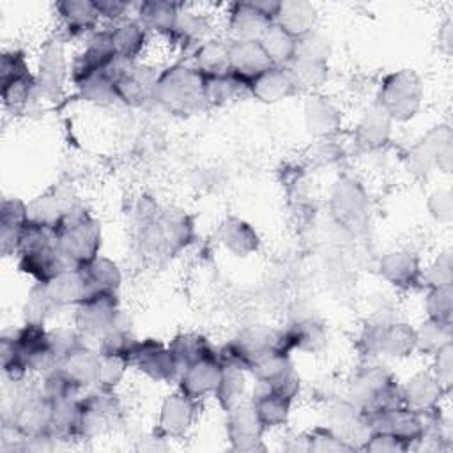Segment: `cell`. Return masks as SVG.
I'll use <instances>...</instances> for the list:
<instances>
[{
	"instance_id": "cell-43",
	"label": "cell",
	"mask_w": 453,
	"mask_h": 453,
	"mask_svg": "<svg viewBox=\"0 0 453 453\" xmlns=\"http://www.w3.org/2000/svg\"><path fill=\"white\" fill-rule=\"evenodd\" d=\"M80 389H81V388L76 386L58 366L42 375L41 391H42V395H44L46 398H50L51 402H60V400H67V398H76V395H78Z\"/></svg>"
},
{
	"instance_id": "cell-3",
	"label": "cell",
	"mask_w": 453,
	"mask_h": 453,
	"mask_svg": "<svg viewBox=\"0 0 453 453\" xmlns=\"http://www.w3.org/2000/svg\"><path fill=\"white\" fill-rule=\"evenodd\" d=\"M423 99V85L416 73L402 69L384 78L379 88V106L391 120L405 122L416 115Z\"/></svg>"
},
{
	"instance_id": "cell-39",
	"label": "cell",
	"mask_w": 453,
	"mask_h": 453,
	"mask_svg": "<svg viewBox=\"0 0 453 453\" xmlns=\"http://www.w3.org/2000/svg\"><path fill=\"white\" fill-rule=\"evenodd\" d=\"M246 391V379L244 370L234 365H223V372L214 391V398L221 405L223 411H230L237 403L242 402Z\"/></svg>"
},
{
	"instance_id": "cell-15",
	"label": "cell",
	"mask_w": 453,
	"mask_h": 453,
	"mask_svg": "<svg viewBox=\"0 0 453 453\" xmlns=\"http://www.w3.org/2000/svg\"><path fill=\"white\" fill-rule=\"evenodd\" d=\"M444 393V388L432 372H418L402 386L405 407L419 414L435 411Z\"/></svg>"
},
{
	"instance_id": "cell-13",
	"label": "cell",
	"mask_w": 453,
	"mask_h": 453,
	"mask_svg": "<svg viewBox=\"0 0 453 453\" xmlns=\"http://www.w3.org/2000/svg\"><path fill=\"white\" fill-rule=\"evenodd\" d=\"M299 85L287 65H271L250 81V94L262 103H276L294 96Z\"/></svg>"
},
{
	"instance_id": "cell-5",
	"label": "cell",
	"mask_w": 453,
	"mask_h": 453,
	"mask_svg": "<svg viewBox=\"0 0 453 453\" xmlns=\"http://www.w3.org/2000/svg\"><path fill=\"white\" fill-rule=\"evenodd\" d=\"M74 326L81 334L103 336L117 320L120 310L117 294L94 292L88 294L78 306H74Z\"/></svg>"
},
{
	"instance_id": "cell-21",
	"label": "cell",
	"mask_w": 453,
	"mask_h": 453,
	"mask_svg": "<svg viewBox=\"0 0 453 453\" xmlns=\"http://www.w3.org/2000/svg\"><path fill=\"white\" fill-rule=\"evenodd\" d=\"M326 345V331L313 320H301L281 333H276V349L290 354L292 350L317 352Z\"/></svg>"
},
{
	"instance_id": "cell-1",
	"label": "cell",
	"mask_w": 453,
	"mask_h": 453,
	"mask_svg": "<svg viewBox=\"0 0 453 453\" xmlns=\"http://www.w3.org/2000/svg\"><path fill=\"white\" fill-rule=\"evenodd\" d=\"M55 242L71 267H80L99 255V223L81 207H67L53 226Z\"/></svg>"
},
{
	"instance_id": "cell-49",
	"label": "cell",
	"mask_w": 453,
	"mask_h": 453,
	"mask_svg": "<svg viewBox=\"0 0 453 453\" xmlns=\"http://www.w3.org/2000/svg\"><path fill=\"white\" fill-rule=\"evenodd\" d=\"M425 308L428 319L442 320L451 324V311H453V294L451 287L442 288H430L425 299Z\"/></svg>"
},
{
	"instance_id": "cell-48",
	"label": "cell",
	"mask_w": 453,
	"mask_h": 453,
	"mask_svg": "<svg viewBox=\"0 0 453 453\" xmlns=\"http://www.w3.org/2000/svg\"><path fill=\"white\" fill-rule=\"evenodd\" d=\"M207 28L209 25L203 16H198L195 12H179V19L175 23L172 35H175L180 41L198 44L205 37Z\"/></svg>"
},
{
	"instance_id": "cell-54",
	"label": "cell",
	"mask_w": 453,
	"mask_h": 453,
	"mask_svg": "<svg viewBox=\"0 0 453 453\" xmlns=\"http://www.w3.org/2000/svg\"><path fill=\"white\" fill-rule=\"evenodd\" d=\"M428 207H430L432 214L439 221H448L451 218V196H449V191H435L430 196Z\"/></svg>"
},
{
	"instance_id": "cell-29",
	"label": "cell",
	"mask_w": 453,
	"mask_h": 453,
	"mask_svg": "<svg viewBox=\"0 0 453 453\" xmlns=\"http://www.w3.org/2000/svg\"><path fill=\"white\" fill-rule=\"evenodd\" d=\"M391 119L377 104L370 108L356 129V143L365 150H375L388 143L391 134Z\"/></svg>"
},
{
	"instance_id": "cell-7",
	"label": "cell",
	"mask_w": 453,
	"mask_h": 453,
	"mask_svg": "<svg viewBox=\"0 0 453 453\" xmlns=\"http://www.w3.org/2000/svg\"><path fill=\"white\" fill-rule=\"evenodd\" d=\"M363 342L373 356L405 357L416 349V329L403 322H380L368 327Z\"/></svg>"
},
{
	"instance_id": "cell-38",
	"label": "cell",
	"mask_w": 453,
	"mask_h": 453,
	"mask_svg": "<svg viewBox=\"0 0 453 453\" xmlns=\"http://www.w3.org/2000/svg\"><path fill=\"white\" fill-rule=\"evenodd\" d=\"M306 126L313 134H331L340 126V111L326 97H310L304 108Z\"/></svg>"
},
{
	"instance_id": "cell-19",
	"label": "cell",
	"mask_w": 453,
	"mask_h": 453,
	"mask_svg": "<svg viewBox=\"0 0 453 453\" xmlns=\"http://www.w3.org/2000/svg\"><path fill=\"white\" fill-rule=\"evenodd\" d=\"M271 23L253 2L232 4L228 16L230 41H258Z\"/></svg>"
},
{
	"instance_id": "cell-23",
	"label": "cell",
	"mask_w": 453,
	"mask_h": 453,
	"mask_svg": "<svg viewBox=\"0 0 453 453\" xmlns=\"http://www.w3.org/2000/svg\"><path fill=\"white\" fill-rule=\"evenodd\" d=\"M317 21V11L310 2L304 0H285L280 2V11L274 23L288 32L294 39L306 37L313 32Z\"/></svg>"
},
{
	"instance_id": "cell-8",
	"label": "cell",
	"mask_w": 453,
	"mask_h": 453,
	"mask_svg": "<svg viewBox=\"0 0 453 453\" xmlns=\"http://www.w3.org/2000/svg\"><path fill=\"white\" fill-rule=\"evenodd\" d=\"M265 428L251 402H241L226 411V435L235 451H262Z\"/></svg>"
},
{
	"instance_id": "cell-28",
	"label": "cell",
	"mask_w": 453,
	"mask_h": 453,
	"mask_svg": "<svg viewBox=\"0 0 453 453\" xmlns=\"http://www.w3.org/2000/svg\"><path fill=\"white\" fill-rule=\"evenodd\" d=\"M42 285L58 310L65 306H78L87 297L85 281L76 267L62 271L58 276Z\"/></svg>"
},
{
	"instance_id": "cell-37",
	"label": "cell",
	"mask_w": 453,
	"mask_h": 453,
	"mask_svg": "<svg viewBox=\"0 0 453 453\" xmlns=\"http://www.w3.org/2000/svg\"><path fill=\"white\" fill-rule=\"evenodd\" d=\"M258 42L264 48L273 65H288L296 55L297 39H294L288 32H285L276 23H271L267 27V30L262 34Z\"/></svg>"
},
{
	"instance_id": "cell-17",
	"label": "cell",
	"mask_w": 453,
	"mask_h": 453,
	"mask_svg": "<svg viewBox=\"0 0 453 453\" xmlns=\"http://www.w3.org/2000/svg\"><path fill=\"white\" fill-rule=\"evenodd\" d=\"M449 142L448 127L432 129L409 150V168L412 172L428 173L434 166L441 165V157H449Z\"/></svg>"
},
{
	"instance_id": "cell-42",
	"label": "cell",
	"mask_w": 453,
	"mask_h": 453,
	"mask_svg": "<svg viewBox=\"0 0 453 453\" xmlns=\"http://www.w3.org/2000/svg\"><path fill=\"white\" fill-rule=\"evenodd\" d=\"M451 342V324L428 319L416 329V349L426 354H434L444 343Z\"/></svg>"
},
{
	"instance_id": "cell-55",
	"label": "cell",
	"mask_w": 453,
	"mask_h": 453,
	"mask_svg": "<svg viewBox=\"0 0 453 453\" xmlns=\"http://www.w3.org/2000/svg\"><path fill=\"white\" fill-rule=\"evenodd\" d=\"M96 7H97V12L101 18H106V19H111L117 23L124 21V12L129 9V5L126 2H119V0H99L96 2Z\"/></svg>"
},
{
	"instance_id": "cell-41",
	"label": "cell",
	"mask_w": 453,
	"mask_h": 453,
	"mask_svg": "<svg viewBox=\"0 0 453 453\" xmlns=\"http://www.w3.org/2000/svg\"><path fill=\"white\" fill-rule=\"evenodd\" d=\"M120 62V60H119ZM117 62V64H119ZM115 64V65H117ZM115 65L110 69V71H101V73H96L92 76H88L87 80L80 81L76 85V88L80 90L81 97L87 99V101H94V103H110V101H115L117 96H115V83H113V69Z\"/></svg>"
},
{
	"instance_id": "cell-14",
	"label": "cell",
	"mask_w": 453,
	"mask_h": 453,
	"mask_svg": "<svg viewBox=\"0 0 453 453\" xmlns=\"http://www.w3.org/2000/svg\"><path fill=\"white\" fill-rule=\"evenodd\" d=\"M226 53L230 71L248 83L273 65L258 41H228Z\"/></svg>"
},
{
	"instance_id": "cell-33",
	"label": "cell",
	"mask_w": 453,
	"mask_h": 453,
	"mask_svg": "<svg viewBox=\"0 0 453 453\" xmlns=\"http://www.w3.org/2000/svg\"><path fill=\"white\" fill-rule=\"evenodd\" d=\"M179 19V7L170 2L149 0L138 5V23L145 30H154L157 34H172Z\"/></svg>"
},
{
	"instance_id": "cell-44",
	"label": "cell",
	"mask_w": 453,
	"mask_h": 453,
	"mask_svg": "<svg viewBox=\"0 0 453 453\" xmlns=\"http://www.w3.org/2000/svg\"><path fill=\"white\" fill-rule=\"evenodd\" d=\"M127 366H129L127 357L99 352V370H97L96 386L103 389H113L122 380Z\"/></svg>"
},
{
	"instance_id": "cell-12",
	"label": "cell",
	"mask_w": 453,
	"mask_h": 453,
	"mask_svg": "<svg viewBox=\"0 0 453 453\" xmlns=\"http://www.w3.org/2000/svg\"><path fill=\"white\" fill-rule=\"evenodd\" d=\"M223 372L221 361L216 357H207L202 361H196L179 373V391L188 395L193 400H202L209 395H214L219 377Z\"/></svg>"
},
{
	"instance_id": "cell-32",
	"label": "cell",
	"mask_w": 453,
	"mask_h": 453,
	"mask_svg": "<svg viewBox=\"0 0 453 453\" xmlns=\"http://www.w3.org/2000/svg\"><path fill=\"white\" fill-rule=\"evenodd\" d=\"M80 419H81L80 398H67V400L53 402L50 434L57 441L80 439Z\"/></svg>"
},
{
	"instance_id": "cell-20",
	"label": "cell",
	"mask_w": 453,
	"mask_h": 453,
	"mask_svg": "<svg viewBox=\"0 0 453 453\" xmlns=\"http://www.w3.org/2000/svg\"><path fill=\"white\" fill-rule=\"evenodd\" d=\"M0 216V246L2 255L7 257L19 250L21 234L28 221V203L19 198H4Z\"/></svg>"
},
{
	"instance_id": "cell-40",
	"label": "cell",
	"mask_w": 453,
	"mask_h": 453,
	"mask_svg": "<svg viewBox=\"0 0 453 453\" xmlns=\"http://www.w3.org/2000/svg\"><path fill=\"white\" fill-rule=\"evenodd\" d=\"M228 42L219 41H205L196 50V69L205 76H218L230 71L228 67Z\"/></svg>"
},
{
	"instance_id": "cell-45",
	"label": "cell",
	"mask_w": 453,
	"mask_h": 453,
	"mask_svg": "<svg viewBox=\"0 0 453 453\" xmlns=\"http://www.w3.org/2000/svg\"><path fill=\"white\" fill-rule=\"evenodd\" d=\"M58 308L50 299L46 287L42 283H35L28 294L27 304H25V319L27 322L44 324Z\"/></svg>"
},
{
	"instance_id": "cell-51",
	"label": "cell",
	"mask_w": 453,
	"mask_h": 453,
	"mask_svg": "<svg viewBox=\"0 0 453 453\" xmlns=\"http://www.w3.org/2000/svg\"><path fill=\"white\" fill-rule=\"evenodd\" d=\"M421 280L428 285V288H442V287H451L453 280V264L449 253L439 255L434 264L423 271Z\"/></svg>"
},
{
	"instance_id": "cell-6",
	"label": "cell",
	"mask_w": 453,
	"mask_h": 453,
	"mask_svg": "<svg viewBox=\"0 0 453 453\" xmlns=\"http://www.w3.org/2000/svg\"><path fill=\"white\" fill-rule=\"evenodd\" d=\"M129 365L136 366L156 382L175 380L180 373V366L168 345L154 338H147L143 342L136 340L129 354Z\"/></svg>"
},
{
	"instance_id": "cell-31",
	"label": "cell",
	"mask_w": 453,
	"mask_h": 453,
	"mask_svg": "<svg viewBox=\"0 0 453 453\" xmlns=\"http://www.w3.org/2000/svg\"><path fill=\"white\" fill-rule=\"evenodd\" d=\"M110 34L119 60L127 64L140 55L147 39V30L138 23V19H124L110 28Z\"/></svg>"
},
{
	"instance_id": "cell-25",
	"label": "cell",
	"mask_w": 453,
	"mask_h": 453,
	"mask_svg": "<svg viewBox=\"0 0 453 453\" xmlns=\"http://www.w3.org/2000/svg\"><path fill=\"white\" fill-rule=\"evenodd\" d=\"M380 274L395 287L409 288L421 280V267L416 255L409 251H391L380 258Z\"/></svg>"
},
{
	"instance_id": "cell-24",
	"label": "cell",
	"mask_w": 453,
	"mask_h": 453,
	"mask_svg": "<svg viewBox=\"0 0 453 453\" xmlns=\"http://www.w3.org/2000/svg\"><path fill=\"white\" fill-rule=\"evenodd\" d=\"M85 281L87 287V296L94 294V292H113L117 294L120 281H122V274L119 265L106 258L97 255L96 258L88 260L87 264L76 267Z\"/></svg>"
},
{
	"instance_id": "cell-50",
	"label": "cell",
	"mask_w": 453,
	"mask_h": 453,
	"mask_svg": "<svg viewBox=\"0 0 453 453\" xmlns=\"http://www.w3.org/2000/svg\"><path fill=\"white\" fill-rule=\"evenodd\" d=\"M304 441L306 449L310 451H352V448L343 439H340L329 426L313 428Z\"/></svg>"
},
{
	"instance_id": "cell-9",
	"label": "cell",
	"mask_w": 453,
	"mask_h": 453,
	"mask_svg": "<svg viewBox=\"0 0 453 453\" xmlns=\"http://www.w3.org/2000/svg\"><path fill=\"white\" fill-rule=\"evenodd\" d=\"M157 74L147 67H136L127 62H119L113 69L115 96L129 106H143L154 99Z\"/></svg>"
},
{
	"instance_id": "cell-34",
	"label": "cell",
	"mask_w": 453,
	"mask_h": 453,
	"mask_svg": "<svg viewBox=\"0 0 453 453\" xmlns=\"http://www.w3.org/2000/svg\"><path fill=\"white\" fill-rule=\"evenodd\" d=\"M219 239L223 246L237 257H246L258 246V235L255 228L239 218H228L223 221L219 228Z\"/></svg>"
},
{
	"instance_id": "cell-26",
	"label": "cell",
	"mask_w": 453,
	"mask_h": 453,
	"mask_svg": "<svg viewBox=\"0 0 453 453\" xmlns=\"http://www.w3.org/2000/svg\"><path fill=\"white\" fill-rule=\"evenodd\" d=\"M58 16L71 35H81L96 32L101 19L96 2L90 0H65L57 4Z\"/></svg>"
},
{
	"instance_id": "cell-4",
	"label": "cell",
	"mask_w": 453,
	"mask_h": 453,
	"mask_svg": "<svg viewBox=\"0 0 453 453\" xmlns=\"http://www.w3.org/2000/svg\"><path fill=\"white\" fill-rule=\"evenodd\" d=\"M53 402L42 391L21 393L12 405L11 428L19 437L50 434Z\"/></svg>"
},
{
	"instance_id": "cell-27",
	"label": "cell",
	"mask_w": 453,
	"mask_h": 453,
	"mask_svg": "<svg viewBox=\"0 0 453 453\" xmlns=\"http://www.w3.org/2000/svg\"><path fill=\"white\" fill-rule=\"evenodd\" d=\"M248 372L255 377V380L264 388H273L280 380H283L288 373L294 372L290 354L280 349H269L258 357L253 359Z\"/></svg>"
},
{
	"instance_id": "cell-22",
	"label": "cell",
	"mask_w": 453,
	"mask_h": 453,
	"mask_svg": "<svg viewBox=\"0 0 453 453\" xmlns=\"http://www.w3.org/2000/svg\"><path fill=\"white\" fill-rule=\"evenodd\" d=\"M58 368L81 389L88 388L97 380L99 352L80 343L60 357Z\"/></svg>"
},
{
	"instance_id": "cell-18",
	"label": "cell",
	"mask_w": 453,
	"mask_h": 453,
	"mask_svg": "<svg viewBox=\"0 0 453 453\" xmlns=\"http://www.w3.org/2000/svg\"><path fill=\"white\" fill-rule=\"evenodd\" d=\"M331 203L336 219L347 226L357 225L366 216V195L352 179H343L336 184Z\"/></svg>"
},
{
	"instance_id": "cell-30",
	"label": "cell",
	"mask_w": 453,
	"mask_h": 453,
	"mask_svg": "<svg viewBox=\"0 0 453 453\" xmlns=\"http://www.w3.org/2000/svg\"><path fill=\"white\" fill-rule=\"evenodd\" d=\"M391 373L386 366H366L350 382V402L363 412L375 395L391 380Z\"/></svg>"
},
{
	"instance_id": "cell-46",
	"label": "cell",
	"mask_w": 453,
	"mask_h": 453,
	"mask_svg": "<svg viewBox=\"0 0 453 453\" xmlns=\"http://www.w3.org/2000/svg\"><path fill=\"white\" fill-rule=\"evenodd\" d=\"M287 67L294 74L299 88L320 87L327 80V62H311V60L294 58Z\"/></svg>"
},
{
	"instance_id": "cell-53",
	"label": "cell",
	"mask_w": 453,
	"mask_h": 453,
	"mask_svg": "<svg viewBox=\"0 0 453 453\" xmlns=\"http://www.w3.org/2000/svg\"><path fill=\"white\" fill-rule=\"evenodd\" d=\"M361 449H366V451H389V453H396V451H407V449H411V446H409L405 441H402V439H398V437H395V435H391V434H388V432H377V430H373V432L368 435V439H366V442L363 444Z\"/></svg>"
},
{
	"instance_id": "cell-11",
	"label": "cell",
	"mask_w": 453,
	"mask_h": 453,
	"mask_svg": "<svg viewBox=\"0 0 453 453\" xmlns=\"http://www.w3.org/2000/svg\"><path fill=\"white\" fill-rule=\"evenodd\" d=\"M67 76V64L64 46L60 41H48L41 51L37 67V88L39 94L48 99L60 97Z\"/></svg>"
},
{
	"instance_id": "cell-47",
	"label": "cell",
	"mask_w": 453,
	"mask_h": 453,
	"mask_svg": "<svg viewBox=\"0 0 453 453\" xmlns=\"http://www.w3.org/2000/svg\"><path fill=\"white\" fill-rule=\"evenodd\" d=\"M64 212L65 207H62L60 200L55 195H42L28 203V219L41 225L55 226Z\"/></svg>"
},
{
	"instance_id": "cell-2",
	"label": "cell",
	"mask_w": 453,
	"mask_h": 453,
	"mask_svg": "<svg viewBox=\"0 0 453 453\" xmlns=\"http://www.w3.org/2000/svg\"><path fill=\"white\" fill-rule=\"evenodd\" d=\"M154 101L172 113H196L207 104L205 78L196 67H168L157 74Z\"/></svg>"
},
{
	"instance_id": "cell-10",
	"label": "cell",
	"mask_w": 453,
	"mask_h": 453,
	"mask_svg": "<svg viewBox=\"0 0 453 453\" xmlns=\"http://www.w3.org/2000/svg\"><path fill=\"white\" fill-rule=\"evenodd\" d=\"M196 416V400L182 391L168 395L159 409L157 435L165 439H182L193 426Z\"/></svg>"
},
{
	"instance_id": "cell-16",
	"label": "cell",
	"mask_w": 453,
	"mask_h": 453,
	"mask_svg": "<svg viewBox=\"0 0 453 453\" xmlns=\"http://www.w3.org/2000/svg\"><path fill=\"white\" fill-rule=\"evenodd\" d=\"M2 80V101L4 106L11 111L23 110L39 92L37 80L30 73L28 64L14 65L4 74H0Z\"/></svg>"
},
{
	"instance_id": "cell-36",
	"label": "cell",
	"mask_w": 453,
	"mask_h": 453,
	"mask_svg": "<svg viewBox=\"0 0 453 453\" xmlns=\"http://www.w3.org/2000/svg\"><path fill=\"white\" fill-rule=\"evenodd\" d=\"M168 349L175 356L180 370L189 366V365H193V363H196V361L218 356L216 350L211 347L209 340L205 336H202V334H196V333L177 334L168 343Z\"/></svg>"
},
{
	"instance_id": "cell-52",
	"label": "cell",
	"mask_w": 453,
	"mask_h": 453,
	"mask_svg": "<svg viewBox=\"0 0 453 453\" xmlns=\"http://www.w3.org/2000/svg\"><path fill=\"white\" fill-rule=\"evenodd\" d=\"M451 352H453L451 342H448L432 354L434 356L432 373L439 380V384L444 388V391H449L451 379H453V354Z\"/></svg>"
},
{
	"instance_id": "cell-35",
	"label": "cell",
	"mask_w": 453,
	"mask_h": 453,
	"mask_svg": "<svg viewBox=\"0 0 453 453\" xmlns=\"http://www.w3.org/2000/svg\"><path fill=\"white\" fill-rule=\"evenodd\" d=\"M258 419L262 421L264 428H278L288 421L290 414V405L292 402L283 398L281 395L271 391L269 388H264L253 396L251 400Z\"/></svg>"
}]
</instances>
